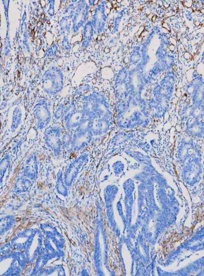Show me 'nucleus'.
I'll return each instance as SVG.
<instances>
[{
  "label": "nucleus",
  "mask_w": 204,
  "mask_h": 276,
  "mask_svg": "<svg viewBox=\"0 0 204 276\" xmlns=\"http://www.w3.org/2000/svg\"><path fill=\"white\" fill-rule=\"evenodd\" d=\"M61 133L59 126H54L47 130L44 136L46 144L56 156H60L61 153Z\"/></svg>",
  "instance_id": "nucleus-1"
},
{
  "label": "nucleus",
  "mask_w": 204,
  "mask_h": 276,
  "mask_svg": "<svg viewBox=\"0 0 204 276\" xmlns=\"http://www.w3.org/2000/svg\"><path fill=\"white\" fill-rule=\"evenodd\" d=\"M91 139V131L89 128L76 130L72 135L71 149L78 151L86 147Z\"/></svg>",
  "instance_id": "nucleus-2"
},
{
  "label": "nucleus",
  "mask_w": 204,
  "mask_h": 276,
  "mask_svg": "<svg viewBox=\"0 0 204 276\" xmlns=\"http://www.w3.org/2000/svg\"><path fill=\"white\" fill-rule=\"evenodd\" d=\"M34 115L36 120V126L38 130H43L49 124L50 114L46 105H38L35 109Z\"/></svg>",
  "instance_id": "nucleus-3"
},
{
  "label": "nucleus",
  "mask_w": 204,
  "mask_h": 276,
  "mask_svg": "<svg viewBox=\"0 0 204 276\" xmlns=\"http://www.w3.org/2000/svg\"><path fill=\"white\" fill-rule=\"evenodd\" d=\"M83 116L80 114H68L64 118L66 128L69 130L79 127L84 121Z\"/></svg>",
  "instance_id": "nucleus-4"
},
{
  "label": "nucleus",
  "mask_w": 204,
  "mask_h": 276,
  "mask_svg": "<svg viewBox=\"0 0 204 276\" xmlns=\"http://www.w3.org/2000/svg\"><path fill=\"white\" fill-rule=\"evenodd\" d=\"M86 154H83L80 155L70 164L66 174V180L68 183L70 182L76 174L80 166L86 159Z\"/></svg>",
  "instance_id": "nucleus-5"
},
{
  "label": "nucleus",
  "mask_w": 204,
  "mask_h": 276,
  "mask_svg": "<svg viewBox=\"0 0 204 276\" xmlns=\"http://www.w3.org/2000/svg\"><path fill=\"white\" fill-rule=\"evenodd\" d=\"M72 131L68 130L66 132L61 139L62 147L64 148H71V143L72 138Z\"/></svg>",
  "instance_id": "nucleus-6"
},
{
  "label": "nucleus",
  "mask_w": 204,
  "mask_h": 276,
  "mask_svg": "<svg viewBox=\"0 0 204 276\" xmlns=\"http://www.w3.org/2000/svg\"><path fill=\"white\" fill-rule=\"evenodd\" d=\"M22 122V115L18 111H16L13 114L11 124V130L14 132Z\"/></svg>",
  "instance_id": "nucleus-7"
},
{
  "label": "nucleus",
  "mask_w": 204,
  "mask_h": 276,
  "mask_svg": "<svg viewBox=\"0 0 204 276\" xmlns=\"http://www.w3.org/2000/svg\"><path fill=\"white\" fill-rule=\"evenodd\" d=\"M10 163L8 156L6 155L0 161V176H2Z\"/></svg>",
  "instance_id": "nucleus-8"
},
{
  "label": "nucleus",
  "mask_w": 204,
  "mask_h": 276,
  "mask_svg": "<svg viewBox=\"0 0 204 276\" xmlns=\"http://www.w3.org/2000/svg\"><path fill=\"white\" fill-rule=\"evenodd\" d=\"M162 26H164V28H166L167 29H168V30L170 31V28L168 26V24H167L166 23H165V22L164 23Z\"/></svg>",
  "instance_id": "nucleus-9"
},
{
  "label": "nucleus",
  "mask_w": 204,
  "mask_h": 276,
  "mask_svg": "<svg viewBox=\"0 0 204 276\" xmlns=\"http://www.w3.org/2000/svg\"><path fill=\"white\" fill-rule=\"evenodd\" d=\"M156 15H154V16H152V22H154L155 20H156Z\"/></svg>",
  "instance_id": "nucleus-10"
},
{
  "label": "nucleus",
  "mask_w": 204,
  "mask_h": 276,
  "mask_svg": "<svg viewBox=\"0 0 204 276\" xmlns=\"http://www.w3.org/2000/svg\"><path fill=\"white\" fill-rule=\"evenodd\" d=\"M170 50H174V46H173V45H171V46H170Z\"/></svg>",
  "instance_id": "nucleus-11"
},
{
  "label": "nucleus",
  "mask_w": 204,
  "mask_h": 276,
  "mask_svg": "<svg viewBox=\"0 0 204 276\" xmlns=\"http://www.w3.org/2000/svg\"><path fill=\"white\" fill-rule=\"evenodd\" d=\"M116 0L112 1V4H116Z\"/></svg>",
  "instance_id": "nucleus-12"
},
{
  "label": "nucleus",
  "mask_w": 204,
  "mask_h": 276,
  "mask_svg": "<svg viewBox=\"0 0 204 276\" xmlns=\"http://www.w3.org/2000/svg\"><path fill=\"white\" fill-rule=\"evenodd\" d=\"M2 176H0V184L1 182H2Z\"/></svg>",
  "instance_id": "nucleus-13"
},
{
  "label": "nucleus",
  "mask_w": 204,
  "mask_h": 276,
  "mask_svg": "<svg viewBox=\"0 0 204 276\" xmlns=\"http://www.w3.org/2000/svg\"><path fill=\"white\" fill-rule=\"evenodd\" d=\"M122 0H117L116 2H118L120 3L122 2Z\"/></svg>",
  "instance_id": "nucleus-14"
},
{
  "label": "nucleus",
  "mask_w": 204,
  "mask_h": 276,
  "mask_svg": "<svg viewBox=\"0 0 204 276\" xmlns=\"http://www.w3.org/2000/svg\"><path fill=\"white\" fill-rule=\"evenodd\" d=\"M128 26H126L125 28H124V29H125V30L126 31L127 30V28H128Z\"/></svg>",
  "instance_id": "nucleus-15"
},
{
  "label": "nucleus",
  "mask_w": 204,
  "mask_h": 276,
  "mask_svg": "<svg viewBox=\"0 0 204 276\" xmlns=\"http://www.w3.org/2000/svg\"><path fill=\"white\" fill-rule=\"evenodd\" d=\"M102 40L104 39V38H105V36H102Z\"/></svg>",
  "instance_id": "nucleus-16"
},
{
  "label": "nucleus",
  "mask_w": 204,
  "mask_h": 276,
  "mask_svg": "<svg viewBox=\"0 0 204 276\" xmlns=\"http://www.w3.org/2000/svg\"><path fill=\"white\" fill-rule=\"evenodd\" d=\"M18 77L20 76V72L19 71L18 72Z\"/></svg>",
  "instance_id": "nucleus-17"
},
{
  "label": "nucleus",
  "mask_w": 204,
  "mask_h": 276,
  "mask_svg": "<svg viewBox=\"0 0 204 276\" xmlns=\"http://www.w3.org/2000/svg\"><path fill=\"white\" fill-rule=\"evenodd\" d=\"M131 26V24H128V26Z\"/></svg>",
  "instance_id": "nucleus-18"
},
{
  "label": "nucleus",
  "mask_w": 204,
  "mask_h": 276,
  "mask_svg": "<svg viewBox=\"0 0 204 276\" xmlns=\"http://www.w3.org/2000/svg\"><path fill=\"white\" fill-rule=\"evenodd\" d=\"M112 22H113V20H110V23H112Z\"/></svg>",
  "instance_id": "nucleus-19"
}]
</instances>
